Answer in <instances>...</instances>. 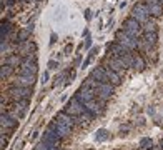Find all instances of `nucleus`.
Instances as JSON below:
<instances>
[{
    "label": "nucleus",
    "mask_w": 163,
    "mask_h": 150,
    "mask_svg": "<svg viewBox=\"0 0 163 150\" xmlns=\"http://www.w3.org/2000/svg\"><path fill=\"white\" fill-rule=\"evenodd\" d=\"M140 147H142V150H150L151 147H153V140L151 138H143L142 142H140Z\"/></svg>",
    "instance_id": "24"
},
{
    "label": "nucleus",
    "mask_w": 163,
    "mask_h": 150,
    "mask_svg": "<svg viewBox=\"0 0 163 150\" xmlns=\"http://www.w3.org/2000/svg\"><path fill=\"white\" fill-rule=\"evenodd\" d=\"M10 97H13L15 100H22V99H30L32 97V90L28 87H13L10 90Z\"/></svg>",
    "instance_id": "7"
},
{
    "label": "nucleus",
    "mask_w": 163,
    "mask_h": 150,
    "mask_svg": "<svg viewBox=\"0 0 163 150\" xmlns=\"http://www.w3.org/2000/svg\"><path fill=\"white\" fill-rule=\"evenodd\" d=\"M97 94H98V97L102 100H105V99H108V97H112V94H113V85L112 84H108V82H102V84H97Z\"/></svg>",
    "instance_id": "5"
},
{
    "label": "nucleus",
    "mask_w": 163,
    "mask_h": 150,
    "mask_svg": "<svg viewBox=\"0 0 163 150\" xmlns=\"http://www.w3.org/2000/svg\"><path fill=\"white\" fill-rule=\"evenodd\" d=\"M108 67H110L113 72H118V74H122L123 70H127V65L123 64V60L120 59V57H115V59L110 60V62H108Z\"/></svg>",
    "instance_id": "11"
},
{
    "label": "nucleus",
    "mask_w": 163,
    "mask_h": 150,
    "mask_svg": "<svg viewBox=\"0 0 163 150\" xmlns=\"http://www.w3.org/2000/svg\"><path fill=\"white\" fill-rule=\"evenodd\" d=\"M57 42V33H52V35H50V45H52V43H55Z\"/></svg>",
    "instance_id": "29"
},
{
    "label": "nucleus",
    "mask_w": 163,
    "mask_h": 150,
    "mask_svg": "<svg viewBox=\"0 0 163 150\" xmlns=\"http://www.w3.org/2000/svg\"><path fill=\"white\" fill-rule=\"evenodd\" d=\"M145 32H156V25H155V23H147Z\"/></svg>",
    "instance_id": "26"
},
{
    "label": "nucleus",
    "mask_w": 163,
    "mask_h": 150,
    "mask_svg": "<svg viewBox=\"0 0 163 150\" xmlns=\"http://www.w3.org/2000/svg\"><path fill=\"white\" fill-rule=\"evenodd\" d=\"M0 123H2V127L5 128V127H8L10 130H15V127H17V120H15V117H13L12 114H5L3 112L2 114V119H0Z\"/></svg>",
    "instance_id": "9"
},
{
    "label": "nucleus",
    "mask_w": 163,
    "mask_h": 150,
    "mask_svg": "<svg viewBox=\"0 0 163 150\" xmlns=\"http://www.w3.org/2000/svg\"><path fill=\"white\" fill-rule=\"evenodd\" d=\"M88 150H92V148H88Z\"/></svg>",
    "instance_id": "34"
},
{
    "label": "nucleus",
    "mask_w": 163,
    "mask_h": 150,
    "mask_svg": "<svg viewBox=\"0 0 163 150\" xmlns=\"http://www.w3.org/2000/svg\"><path fill=\"white\" fill-rule=\"evenodd\" d=\"M83 112H85V104L75 95L68 102V105H67V114L68 115H82Z\"/></svg>",
    "instance_id": "1"
},
{
    "label": "nucleus",
    "mask_w": 163,
    "mask_h": 150,
    "mask_svg": "<svg viewBox=\"0 0 163 150\" xmlns=\"http://www.w3.org/2000/svg\"><path fill=\"white\" fill-rule=\"evenodd\" d=\"M123 30H125L128 35H132V37H135L138 32H140V22L137 20V18H127L125 23H123Z\"/></svg>",
    "instance_id": "6"
},
{
    "label": "nucleus",
    "mask_w": 163,
    "mask_h": 150,
    "mask_svg": "<svg viewBox=\"0 0 163 150\" xmlns=\"http://www.w3.org/2000/svg\"><path fill=\"white\" fill-rule=\"evenodd\" d=\"M133 67H135V69H138V70H143V69H145V60H143V57L135 55V62H133Z\"/></svg>",
    "instance_id": "23"
},
{
    "label": "nucleus",
    "mask_w": 163,
    "mask_h": 150,
    "mask_svg": "<svg viewBox=\"0 0 163 150\" xmlns=\"http://www.w3.org/2000/svg\"><path fill=\"white\" fill-rule=\"evenodd\" d=\"M35 43H32V42H25V45H23L22 48H20V54L22 55H25V57H30L32 54H33V52H35Z\"/></svg>",
    "instance_id": "16"
},
{
    "label": "nucleus",
    "mask_w": 163,
    "mask_h": 150,
    "mask_svg": "<svg viewBox=\"0 0 163 150\" xmlns=\"http://www.w3.org/2000/svg\"><path fill=\"white\" fill-rule=\"evenodd\" d=\"M30 32H32V30H30L28 27H27V28H22V30L18 32V35H17V40L20 42V43H25L27 38H28V35H30Z\"/></svg>",
    "instance_id": "21"
},
{
    "label": "nucleus",
    "mask_w": 163,
    "mask_h": 150,
    "mask_svg": "<svg viewBox=\"0 0 163 150\" xmlns=\"http://www.w3.org/2000/svg\"><path fill=\"white\" fill-rule=\"evenodd\" d=\"M35 84V75H18L15 79L17 87H32Z\"/></svg>",
    "instance_id": "10"
},
{
    "label": "nucleus",
    "mask_w": 163,
    "mask_h": 150,
    "mask_svg": "<svg viewBox=\"0 0 163 150\" xmlns=\"http://www.w3.org/2000/svg\"><path fill=\"white\" fill-rule=\"evenodd\" d=\"M12 72H13V67H10V65L5 64V65L2 67V79H7V77H10Z\"/></svg>",
    "instance_id": "25"
},
{
    "label": "nucleus",
    "mask_w": 163,
    "mask_h": 150,
    "mask_svg": "<svg viewBox=\"0 0 163 150\" xmlns=\"http://www.w3.org/2000/svg\"><path fill=\"white\" fill-rule=\"evenodd\" d=\"M92 79H95L97 82H107L108 80V72H105L103 69H100V67H97L93 72H92Z\"/></svg>",
    "instance_id": "13"
},
{
    "label": "nucleus",
    "mask_w": 163,
    "mask_h": 150,
    "mask_svg": "<svg viewBox=\"0 0 163 150\" xmlns=\"http://www.w3.org/2000/svg\"><path fill=\"white\" fill-rule=\"evenodd\" d=\"M117 42L118 43H122V45H125L128 50H132V48H135L138 45V42H137V38L135 37H132V35H128V33L125 30H120L117 32Z\"/></svg>",
    "instance_id": "2"
},
{
    "label": "nucleus",
    "mask_w": 163,
    "mask_h": 150,
    "mask_svg": "<svg viewBox=\"0 0 163 150\" xmlns=\"http://www.w3.org/2000/svg\"><path fill=\"white\" fill-rule=\"evenodd\" d=\"M108 138H110V133H108V130H105V128H98L97 133H95V140H97V142H105V140H108Z\"/></svg>",
    "instance_id": "17"
},
{
    "label": "nucleus",
    "mask_w": 163,
    "mask_h": 150,
    "mask_svg": "<svg viewBox=\"0 0 163 150\" xmlns=\"http://www.w3.org/2000/svg\"><path fill=\"white\" fill-rule=\"evenodd\" d=\"M22 59L18 55H10V57H7V65H10V67H18V65H22Z\"/></svg>",
    "instance_id": "22"
},
{
    "label": "nucleus",
    "mask_w": 163,
    "mask_h": 150,
    "mask_svg": "<svg viewBox=\"0 0 163 150\" xmlns=\"http://www.w3.org/2000/svg\"><path fill=\"white\" fill-rule=\"evenodd\" d=\"M50 127H54V128L57 130V133L60 135V138H63V137H67V135H70V132H72V128H70V127H67V125L60 123V122H57V120H55V123H54V125H50Z\"/></svg>",
    "instance_id": "12"
},
{
    "label": "nucleus",
    "mask_w": 163,
    "mask_h": 150,
    "mask_svg": "<svg viewBox=\"0 0 163 150\" xmlns=\"http://www.w3.org/2000/svg\"><path fill=\"white\" fill-rule=\"evenodd\" d=\"M37 72V62L35 57H25V60L22 62V69H20V75H35Z\"/></svg>",
    "instance_id": "3"
},
{
    "label": "nucleus",
    "mask_w": 163,
    "mask_h": 150,
    "mask_svg": "<svg viewBox=\"0 0 163 150\" xmlns=\"http://www.w3.org/2000/svg\"><path fill=\"white\" fill-rule=\"evenodd\" d=\"M57 122H60V123H63V125H67V127H70V128H73V120H72V117L67 112H62V114H58L57 115Z\"/></svg>",
    "instance_id": "14"
},
{
    "label": "nucleus",
    "mask_w": 163,
    "mask_h": 150,
    "mask_svg": "<svg viewBox=\"0 0 163 150\" xmlns=\"http://www.w3.org/2000/svg\"><path fill=\"white\" fill-rule=\"evenodd\" d=\"M151 150H163V145H153Z\"/></svg>",
    "instance_id": "31"
},
{
    "label": "nucleus",
    "mask_w": 163,
    "mask_h": 150,
    "mask_svg": "<svg viewBox=\"0 0 163 150\" xmlns=\"http://www.w3.org/2000/svg\"><path fill=\"white\" fill-rule=\"evenodd\" d=\"M35 150H49V145H47L44 140H42V142L37 145V148H35Z\"/></svg>",
    "instance_id": "27"
},
{
    "label": "nucleus",
    "mask_w": 163,
    "mask_h": 150,
    "mask_svg": "<svg viewBox=\"0 0 163 150\" xmlns=\"http://www.w3.org/2000/svg\"><path fill=\"white\" fill-rule=\"evenodd\" d=\"M161 145H163V140H161Z\"/></svg>",
    "instance_id": "33"
},
{
    "label": "nucleus",
    "mask_w": 163,
    "mask_h": 150,
    "mask_svg": "<svg viewBox=\"0 0 163 150\" xmlns=\"http://www.w3.org/2000/svg\"><path fill=\"white\" fill-rule=\"evenodd\" d=\"M108 80H110V84H112V85H118L120 82H122V77H120L118 72L110 70V72H108Z\"/></svg>",
    "instance_id": "20"
},
{
    "label": "nucleus",
    "mask_w": 163,
    "mask_h": 150,
    "mask_svg": "<svg viewBox=\"0 0 163 150\" xmlns=\"http://www.w3.org/2000/svg\"><path fill=\"white\" fill-rule=\"evenodd\" d=\"M57 65H58V62H57V60H50V62H49V69H50V70L57 69Z\"/></svg>",
    "instance_id": "28"
},
{
    "label": "nucleus",
    "mask_w": 163,
    "mask_h": 150,
    "mask_svg": "<svg viewBox=\"0 0 163 150\" xmlns=\"http://www.w3.org/2000/svg\"><path fill=\"white\" fill-rule=\"evenodd\" d=\"M85 110H87V112H90L92 115H98V114H102V105L92 100V102H87V104H85Z\"/></svg>",
    "instance_id": "15"
},
{
    "label": "nucleus",
    "mask_w": 163,
    "mask_h": 150,
    "mask_svg": "<svg viewBox=\"0 0 163 150\" xmlns=\"http://www.w3.org/2000/svg\"><path fill=\"white\" fill-rule=\"evenodd\" d=\"M143 40L148 42L150 45H155L156 40H158V35H156V32H145V35H143Z\"/></svg>",
    "instance_id": "19"
},
{
    "label": "nucleus",
    "mask_w": 163,
    "mask_h": 150,
    "mask_svg": "<svg viewBox=\"0 0 163 150\" xmlns=\"http://www.w3.org/2000/svg\"><path fill=\"white\" fill-rule=\"evenodd\" d=\"M95 92L97 90L90 89V87H82V89L77 92V97H78L83 104H87V102H92V100L95 99Z\"/></svg>",
    "instance_id": "8"
},
{
    "label": "nucleus",
    "mask_w": 163,
    "mask_h": 150,
    "mask_svg": "<svg viewBox=\"0 0 163 150\" xmlns=\"http://www.w3.org/2000/svg\"><path fill=\"white\" fill-rule=\"evenodd\" d=\"M148 15H150V10H148V7H145L143 3H138V5H135V8H133V18H137L140 23H145Z\"/></svg>",
    "instance_id": "4"
},
{
    "label": "nucleus",
    "mask_w": 163,
    "mask_h": 150,
    "mask_svg": "<svg viewBox=\"0 0 163 150\" xmlns=\"http://www.w3.org/2000/svg\"><path fill=\"white\" fill-rule=\"evenodd\" d=\"M5 145H7V138H5V137H3V135H2V147H3V148H5Z\"/></svg>",
    "instance_id": "32"
},
{
    "label": "nucleus",
    "mask_w": 163,
    "mask_h": 150,
    "mask_svg": "<svg viewBox=\"0 0 163 150\" xmlns=\"http://www.w3.org/2000/svg\"><path fill=\"white\" fill-rule=\"evenodd\" d=\"M42 82H44V84H45V82H49V72H45V74L42 75Z\"/></svg>",
    "instance_id": "30"
},
{
    "label": "nucleus",
    "mask_w": 163,
    "mask_h": 150,
    "mask_svg": "<svg viewBox=\"0 0 163 150\" xmlns=\"http://www.w3.org/2000/svg\"><path fill=\"white\" fill-rule=\"evenodd\" d=\"M148 10H150V15H155V17H158V15H161V12H163V7L160 5V3H150L148 5Z\"/></svg>",
    "instance_id": "18"
}]
</instances>
